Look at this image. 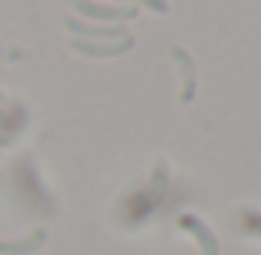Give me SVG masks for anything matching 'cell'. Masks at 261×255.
<instances>
[{
	"label": "cell",
	"mask_w": 261,
	"mask_h": 255,
	"mask_svg": "<svg viewBox=\"0 0 261 255\" xmlns=\"http://www.w3.org/2000/svg\"><path fill=\"white\" fill-rule=\"evenodd\" d=\"M74 7H77V14L94 17V20H108V24H127L138 17V7H121V4L104 7V4H91V0H77Z\"/></svg>",
	"instance_id": "obj_1"
},
{
	"label": "cell",
	"mask_w": 261,
	"mask_h": 255,
	"mask_svg": "<svg viewBox=\"0 0 261 255\" xmlns=\"http://www.w3.org/2000/svg\"><path fill=\"white\" fill-rule=\"evenodd\" d=\"M70 47H74L77 54L84 57H121L127 54L130 47H134V37H121V40H70Z\"/></svg>",
	"instance_id": "obj_2"
},
{
	"label": "cell",
	"mask_w": 261,
	"mask_h": 255,
	"mask_svg": "<svg viewBox=\"0 0 261 255\" xmlns=\"http://www.w3.org/2000/svg\"><path fill=\"white\" fill-rule=\"evenodd\" d=\"M177 225H181L185 232H191V235H194V242L201 245V255H218V239L211 235V228H207L201 218H194V215H181V218H177Z\"/></svg>",
	"instance_id": "obj_3"
},
{
	"label": "cell",
	"mask_w": 261,
	"mask_h": 255,
	"mask_svg": "<svg viewBox=\"0 0 261 255\" xmlns=\"http://www.w3.org/2000/svg\"><path fill=\"white\" fill-rule=\"evenodd\" d=\"M174 64L181 67V78H185V91H181V101H191L194 98V87H198V78H194V64H191V54H188L185 47H174L171 51Z\"/></svg>",
	"instance_id": "obj_4"
},
{
	"label": "cell",
	"mask_w": 261,
	"mask_h": 255,
	"mask_svg": "<svg viewBox=\"0 0 261 255\" xmlns=\"http://www.w3.org/2000/svg\"><path fill=\"white\" fill-rule=\"evenodd\" d=\"M47 232H34L31 239H20V242H0V255H31L44 245Z\"/></svg>",
	"instance_id": "obj_5"
},
{
	"label": "cell",
	"mask_w": 261,
	"mask_h": 255,
	"mask_svg": "<svg viewBox=\"0 0 261 255\" xmlns=\"http://www.w3.org/2000/svg\"><path fill=\"white\" fill-rule=\"evenodd\" d=\"M241 228L248 235H261V212H241Z\"/></svg>",
	"instance_id": "obj_6"
},
{
	"label": "cell",
	"mask_w": 261,
	"mask_h": 255,
	"mask_svg": "<svg viewBox=\"0 0 261 255\" xmlns=\"http://www.w3.org/2000/svg\"><path fill=\"white\" fill-rule=\"evenodd\" d=\"M121 4H127V0H121ZM138 4H144L154 14H168V0H138Z\"/></svg>",
	"instance_id": "obj_7"
},
{
	"label": "cell",
	"mask_w": 261,
	"mask_h": 255,
	"mask_svg": "<svg viewBox=\"0 0 261 255\" xmlns=\"http://www.w3.org/2000/svg\"><path fill=\"white\" fill-rule=\"evenodd\" d=\"M10 145V138H0V148H7Z\"/></svg>",
	"instance_id": "obj_8"
},
{
	"label": "cell",
	"mask_w": 261,
	"mask_h": 255,
	"mask_svg": "<svg viewBox=\"0 0 261 255\" xmlns=\"http://www.w3.org/2000/svg\"><path fill=\"white\" fill-rule=\"evenodd\" d=\"M0 104H4V94H0Z\"/></svg>",
	"instance_id": "obj_9"
}]
</instances>
